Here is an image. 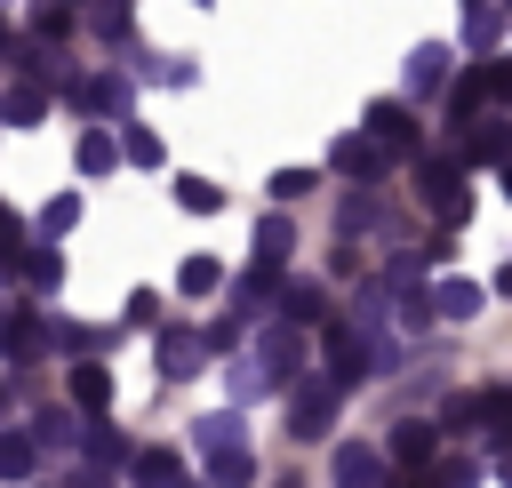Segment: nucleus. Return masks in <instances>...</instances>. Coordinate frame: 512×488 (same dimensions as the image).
<instances>
[{"label": "nucleus", "mask_w": 512, "mask_h": 488, "mask_svg": "<svg viewBox=\"0 0 512 488\" xmlns=\"http://www.w3.org/2000/svg\"><path fill=\"white\" fill-rule=\"evenodd\" d=\"M336 408H344V376H304L296 384V408H288V432L296 440H320L336 424Z\"/></svg>", "instance_id": "1"}, {"label": "nucleus", "mask_w": 512, "mask_h": 488, "mask_svg": "<svg viewBox=\"0 0 512 488\" xmlns=\"http://www.w3.org/2000/svg\"><path fill=\"white\" fill-rule=\"evenodd\" d=\"M336 176H352V184H384V168H392V144H376V136H336Z\"/></svg>", "instance_id": "2"}, {"label": "nucleus", "mask_w": 512, "mask_h": 488, "mask_svg": "<svg viewBox=\"0 0 512 488\" xmlns=\"http://www.w3.org/2000/svg\"><path fill=\"white\" fill-rule=\"evenodd\" d=\"M208 352H216V344H208L200 328H160V376H168V384L200 376V368H208Z\"/></svg>", "instance_id": "3"}, {"label": "nucleus", "mask_w": 512, "mask_h": 488, "mask_svg": "<svg viewBox=\"0 0 512 488\" xmlns=\"http://www.w3.org/2000/svg\"><path fill=\"white\" fill-rule=\"evenodd\" d=\"M64 96H72L88 120H112V112H128V80H120V72H88V80H72Z\"/></svg>", "instance_id": "4"}, {"label": "nucleus", "mask_w": 512, "mask_h": 488, "mask_svg": "<svg viewBox=\"0 0 512 488\" xmlns=\"http://www.w3.org/2000/svg\"><path fill=\"white\" fill-rule=\"evenodd\" d=\"M48 344H56V328H48V320H40V312H16V320H8V328H0V352H8V360H16V368H24V360H40V352H48Z\"/></svg>", "instance_id": "5"}, {"label": "nucleus", "mask_w": 512, "mask_h": 488, "mask_svg": "<svg viewBox=\"0 0 512 488\" xmlns=\"http://www.w3.org/2000/svg\"><path fill=\"white\" fill-rule=\"evenodd\" d=\"M464 160L512 168V120H472V128H464Z\"/></svg>", "instance_id": "6"}, {"label": "nucleus", "mask_w": 512, "mask_h": 488, "mask_svg": "<svg viewBox=\"0 0 512 488\" xmlns=\"http://www.w3.org/2000/svg\"><path fill=\"white\" fill-rule=\"evenodd\" d=\"M440 88H448V48L440 40L408 48V96H440Z\"/></svg>", "instance_id": "7"}, {"label": "nucleus", "mask_w": 512, "mask_h": 488, "mask_svg": "<svg viewBox=\"0 0 512 488\" xmlns=\"http://www.w3.org/2000/svg\"><path fill=\"white\" fill-rule=\"evenodd\" d=\"M432 456H440V424H400V432H392V464H400V472H424Z\"/></svg>", "instance_id": "8"}, {"label": "nucleus", "mask_w": 512, "mask_h": 488, "mask_svg": "<svg viewBox=\"0 0 512 488\" xmlns=\"http://www.w3.org/2000/svg\"><path fill=\"white\" fill-rule=\"evenodd\" d=\"M328 472H336V488H384V464H376V448H360V440H344Z\"/></svg>", "instance_id": "9"}, {"label": "nucleus", "mask_w": 512, "mask_h": 488, "mask_svg": "<svg viewBox=\"0 0 512 488\" xmlns=\"http://www.w3.org/2000/svg\"><path fill=\"white\" fill-rule=\"evenodd\" d=\"M368 136H376V144H392V160H400V152H416V120H408L400 104H368Z\"/></svg>", "instance_id": "10"}, {"label": "nucleus", "mask_w": 512, "mask_h": 488, "mask_svg": "<svg viewBox=\"0 0 512 488\" xmlns=\"http://www.w3.org/2000/svg\"><path fill=\"white\" fill-rule=\"evenodd\" d=\"M280 288H288V280H280V264H272V256H256V264L240 272V288H232V304H240V312H256V304H272Z\"/></svg>", "instance_id": "11"}, {"label": "nucleus", "mask_w": 512, "mask_h": 488, "mask_svg": "<svg viewBox=\"0 0 512 488\" xmlns=\"http://www.w3.org/2000/svg\"><path fill=\"white\" fill-rule=\"evenodd\" d=\"M72 408H80V416H104V408H112V376H104V360H80V368H72Z\"/></svg>", "instance_id": "12"}, {"label": "nucleus", "mask_w": 512, "mask_h": 488, "mask_svg": "<svg viewBox=\"0 0 512 488\" xmlns=\"http://www.w3.org/2000/svg\"><path fill=\"white\" fill-rule=\"evenodd\" d=\"M208 488H256V456L232 440V448H208Z\"/></svg>", "instance_id": "13"}, {"label": "nucleus", "mask_w": 512, "mask_h": 488, "mask_svg": "<svg viewBox=\"0 0 512 488\" xmlns=\"http://www.w3.org/2000/svg\"><path fill=\"white\" fill-rule=\"evenodd\" d=\"M496 424V392H464L448 416H440V432H488Z\"/></svg>", "instance_id": "14"}, {"label": "nucleus", "mask_w": 512, "mask_h": 488, "mask_svg": "<svg viewBox=\"0 0 512 488\" xmlns=\"http://www.w3.org/2000/svg\"><path fill=\"white\" fill-rule=\"evenodd\" d=\"M40 472V440L32 432H0V480H32Z\"/></svg>", "instance_id": "15"}, {"label": "nucleus", "mask_w": 512, "mask_h": 488, "mask_svg": "<svg viewBox=\"0 0 512 488\" xmlns=\"http://www.w3.org/2000/svg\"><path fill=\"white\" fill-rule=\"evenodd\" d=\"M40 112H48V88H32V80H16V88L0 96V120H8V128H32Z\"/></svg>", "instance_id": "16"}, {"label": "nucleus", "mask_w": 512, "mask_h": 488, "mask_svg": "<svg viewBox=\"0 0 512 488\" xmlns=\"http://www.w3.org/2000/svg\"><path fill=\"white\" fill-rule=\"evenodd\" d=\"M16 280H24V288H56V280H64V256H56V240H40V248H24V264H16Z\"/></svg>", "instance_id": "17"}, {"label": "nucleus", "mask_w": 512, "mask_h": 488, "mask_svg": "<svg viewBox=\"0 0 512 488\" xmlns=\"http://www.w3.org/2000/svg\"><path fill=\"white\" fill-rule=\"evenodd\" d=\"M216 280H224L216 256H184V264H176V296H184V304H192V296H216Z\"/></svg>", "instance_id": "18"}, {"label": "nucleus", "mask_w": 512, "mask_h": 488, "mask_svg": "<svg viewBox=\"0 0 512 488\" xmlns=\"http://www.w3.org/2000/svg\"><path fill=\"white\" fill-rule=\"evenodd\" d=\"M120 144H128V136H112V128H88V136H80V168H88V176H104V168L120 160Z\"/></svg>", "instance_id": "19"}, {"label": "nucleus", "mask_w": 512, "mask_h": 488, "mask_svg": "<svg viewBox=\"0 0 512 488\" xmlns=\"http://www.w3.org/2000/svg\"><path fill=\"white\" fill-rule=\"evenodd\" d=\"M432 312H448V320H472V312H480V288H472V280H440V288H432Z\"/></svg>", "instance_id": "20"}, {"label": "nucleus", "mask_w": 512, "mask_h": 488, "mask_svg": "<svg viewBox=\"0 0 512 488\" xmlns=\"http://www.w3.org/2000/svg\"><path fill=\"white\" fill-rule=\"evenodd\" d=\"M232 440H240V408H216L192 424V448H232Z\"/></svg>", "instance_id": "21"}, {"label": "nucleus", "mask_w": 512, "mask_h": 488, "mask_svg": "<svg viewBox=\"0 0 512 488\" xmlns=\"http://www.w3.org/2000/svg\"><path fill=\"white\" fill-rule=\"evenodd\" d=\"M32 40H72V0H32Z\"/></svg>", "instance_id": "22"}, {"label": "nucleus", "mask_w": 512, "mask_h": 488, "mask_svg": "<svg viewBox=\"0 0 512 488\" xmlns=\"http://www.w3.org/2000/svg\"><path fill=\"white\" fill-rule=\"evenodd\" d=\"M72 224H80V192H56V200L40 208V240H64Z\"/></svg>", "instance_id": "23"}, {"label": "nucleus", "mask_w": 512, "mask_h": 488, "mask_svg": "<svg viewBox=\"0 0 512 488\" xmlns=\"http://www.w3.org/2000/svg\"><path fill=\"white\" fill-rule=\"evenodd\" d=\"M280 304H288V320H296V328L328 320V296H320V288H304V280H296V288H280Z\"/></svg>", "instance_id": "24"}, {"label": "nucleus", "mask_w": 512, "mask_h": 488, "mask_svg": "<svg viewBox=\"0 0 512 488\" xmlns=\"http://www.w3.org/2000/svg\"><path fill=\"white\" fill-rule=\"evenodd\" d=\"M32 440H40V448H64V456H72V440H80V416H64V408H48V416L32 424Z\"/></svg>", "instance_id": "25"}, {"label": "nucleus", "mask_w": 512, "mask_h": 488, "mask_svg": "<svg viewBox=\"0 0 512 488\" xmlns=\"http://www.w3.org/2000/svg\"><path fill=\"white\" fill-rule=\"evenodd\" d=\"M176 200H184L192 216H216V208H224V192H216L208 176H176Z\"/></svg>", "instance_id": "26"}, {"label": "nucleus", "mask_w": 512, "mask_h": 488, "mask_svg": "<svg viewBox=\"0 0 512 488\" xmlns=\"http://www.w3.org/2000/svg\"><path fill=\"white\" fill-rule=\"evenodd\" d=\"M288 248H296V224H288V216H264V224H256V256H272V264H280Z\"/></svg>", "instance_id": "27"}, {"label": "nucleus", "mask_w": 512, "mask_h": 488, "mask_svg": "<svg viewBox=\"0 0 512 488\" xmlns=\"http://www.w3.org/2000/svg\"><path fill=\"white\" fill-rule=\"evenodd\" d=\"M136 480L144 488H176V448H144L136 456Z\"/></svg>", "instance_id": "28"}, {"label": "nucleus", "mask_w": 512, "mask_h": 488, "mask_svg": "<svg viewBox=\"0 0 512 488\" xmlns=\"http://www.w3.org/2000/svg\"><path fill=\"white\" fill-rule=\"evenodd\" d=\"M424 488H480V464H464V456H440V464L424 472Z\"/></svg>", "instance_id": "29"}, {"label": "nucleus", "mask_w": 512, "mask_h": 488, "mask_svg": "<svg viewBox=\"0 0 512 488\" xmlns=\"http://www.w3.org/2000/svg\"><path fill=\"white\" fill-rule=\"evenodd\" d=\"M464 40H472V48L488 56V48L504 40V16H496V8H472V16H464Z\"/></svg>", "instance_id": "30"}, {"label": "nucleus", "mask_w": 512, "mask_h": 488, "mask_svg": "<svg viewBox=\"0 0 512 488\" xmlns=\"http://www.w3.org/2000/svg\"><path fill=\"white\" fill-rule=\"evenodd\" d=\"M312 192H320L312 168H280V176H272V200H312Z\"/></svg>", "instance_id": "31"}, {"label": "nucleus", "mask_w": 512, "mask_h": 488, "mask_svg": "<svg viewBox=\"0 0 512 488\" xmlns=\"http://www.w3.org/2000/svg\"><path fill=\"white\" fill-rule=\"evenodd\" d=\"M336 224H344V232H368V224H376V192L360 184V192H352V200L336 208Z\"/></svg>", "instance_id": "32"}, {"label": "nucleus", "mask_w": 512, "mask_h": 488, "mask_svg": "<svg viewBox=\"0 0 512 488\" xmlns=\"http://www.w3.org/2000/svg\"><path fill=\"white\" fill-rule=\"evenodd\" d=\"M88 456H96V464H104V472H112V464H120V456H128V440H120V432H112V424H88Z\"/></svg>", "instance_id": "33"}, {"label": "nucleus", "mask_w": 512, "mask_h": 488, "mask_svg": "<svg viewBox=\"0 0 512 488\" xmlns=\"http://www.w3.org/2000/svg\"><path fill=\"white\" fill-rule=\"evenodd\" d=\"M128 160H136V168H160V160H168V144H160L152 128H128Z\"/></svg>", "instance_id": "34"}, {"label": "nucleus", "mask_w": 512, "mask_h": 488, "mask_svg": "<svg viewBox=\"0 0 512 488\" xmlns=\"http://www.w3.org/2000/svg\"><path fill=\"white\" fill-rule=\"evenodd\" d=\"M88 16H96V32H104V40H128V16H120V0H96Z\"/></svg>", "instance_id": "35"}, {"label": "nucleus", "mask_w": 512, "mask_h": 488, "mask_svg": "<svg viewBox=\"0 0 512 488\" xmlns=\"http://www.w3.org/2000/svg\"><path fill=\"white\" fill-rule=\"evenodd\" d=\"M488 96L512 104V56H488Z\"/></svg>", "instance_id": "36"}, {"label": "nucleus", "mask_w": 512, "mask_h": 488, "mask_svg": "<svg viewBox=\"0 0 512 488\" xmlns=\"http://www.w3.org/2000/svg\"><path fill=\"white\" fill-rule=\"evenodd\" d=\"M488 288H496V296H512V264H504V272H496V280H488Z\"/></svg>", "instance_id": "37"}, {"label": "nucleus", "mask_w": 512, "mask_h": 488, "mask_svg": "<svg viewBox=\"0 0 512 488\" xmlns=\"http://www.w3.org/2000/svg\"><path fill=\"white\" fill-rule=\"evenodd\" d=\"M496 480H504V488H512V448H504V456H496Z\"/></svg>", "instance_id": "38"}, {"label": "nucleus", "mask_w": 512, "mask_h": 488, "mask_svg": "<svg viewBox=\"0 0 512 488\" xmlns=\"http://www.w3.org/2000/svg\"><path fill=\"white\" fill-rule=\"evenodd\" d=\"M8 400H16V392H8V384H0V416H8Z\"/></svg>", "instance_id": "39"}, {"label": "nucleus", "mask_w": 512, "mask_h": 488, "mask_svg": "<svg viewBox=\"0 0 512 488\" xmlns=\"http://www.w3.org/2000/svg\"><path fill=\"white\" fill-rule=\"evenodd\" d=\"M272 488H304V480H272Z\"/></svg>", "instance_id": "40"}, {"label": "nucleus", "mask_w": 512, "mask_h": 488, "mask_svg": "<svg viewBox=\"0 0 512 488\" xmlns=\"http://www.w3.org/2000/svg\"><path fill=\"white\" fill-rule=\"evenodd\" d=\"M464 8H488V0H464Z\"/></svg>", "instance_id": "41"}, {"label": "nucleus", "mask_w": 512, "mask_h": 488, "mask_svg": "<svg viewBox=\"0 0 512 488\" xmlns=\"http://www.w3.org/2000/svg\"><path fill=\"white\" fill-rule=\"evenodd\" d=\"M504 192H512V168H504Z\"/></svg>", "instance_id": "42"}, {"label": "nucleus", "mask_w": 512, "mask_h": 488, "mask_svg": "<svg viewBox=\"0 0 512 488\" xmlns=\"http://www.w3.org/2000/svg\"><path fill=\"white\" fill-rule=\"evenodd\" d=\"M192 8H208V0H192Z\"/></svg>", "instance_id": "43"}, {"label": "nucleus", "mask_w": 512, "mask_h": 488, "mask_svg": "<svg viewBox=\"0 0 512 488\" xmlns=\"http://www.w3.org/2000/svg\"><path fill=\"white\" fill-rule=\"evenodd\" d=\"M0 40H8V24H0Z\"/></svg>", "instance_id": "44"}]
</instances>
